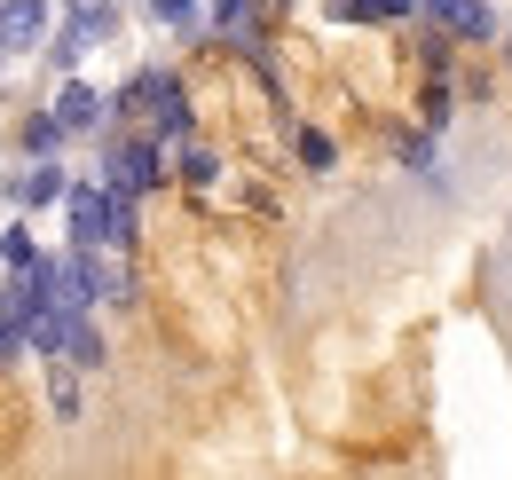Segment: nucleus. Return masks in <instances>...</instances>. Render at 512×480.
<instances>
[{"label":"nucleus","instance_id":"obj_15","mask_svg":"<svg viewBox=\"0 0 512 480\" xmlns=\"http://www.w3.org/2000/svg\"><path fill=\"white\" fill-rule=\"evenodd\" d=\"M111 244H134V189H111Z\"/></svg>","mask_w":512,"mask_h":480},{"label":"nucleus","instance_id":"obj_3","mask_svg":"<svg viewBox=\"0 0 512 480\" xmlns=\"http://www.w3.org/2000/svg\"><path fill=\"white\" fill-rule=\"evenodd\" d=\"M64 189H71V181H64L56 158H32L24 174H8V205H16V213H40V205H56Z\"/></svg>","mask_w":512,"mask_h":480},{"label":"nucleus","instance_id":"obj_19","mask_svg":"<svg viewBox=\"0 0 512 480\" xmlns=\"http://www.w3.org/2000/svg\"><path fill=\"white\" fill-rule=\"evenodd\" d=\"M71 16H119V0H71Z\"/></svg>","mask_w":512,"mask_h":480},{"label":"nucleus","instance_id":"obj_12","mask_svg":"<svg viewBox=\"0 0 512 480\" xmlns=\"http://www.w3.org/2000/svg\"><path fill=\"white\" fill-rule=\"evenodd\" d=\"M300 166H308V174H331V166H339V150L323 142L316 126H300Z\"/></svg>","mask_w":512,"mask_h":480},{"label":"nucleus","instance_id":"obj_11","mask_svg":"<svg viewBox=\"0 0 512 480\" xmlns=\"http://www.w3.org/2000/svg\"><path fill=\"white\" fill-rule=\"evenodd\" d=\"M71 362H79V370L103 362V331H95V315H71Z\"/></svg>","mask_w":512,"mask_h":480},{"label":"nucleus","instance_id":"obj_14","mask_svg":"<svg viewBox=\"0 0 512 480\" xmlns=\"http://www.w3.org/2000/svg\"><path fill=\"white\" fill-rule=\"evenodd\" d=\"M182 174H190L197 189H213V181H221V158H213V150H197V142H182Z\"/></svg>","mask_w":512,"mask_h":480},{"label":"nucleus","instance_id":"obj_7","mask_svg":"<svg viewBox=\"0 0 512 480\" xmlns=\"http://www.w3.org/2000/svg\"><path fill=\"white\" fill-rule=\"evenodd\" d=\"M426 8L442 16V24L457 32V40H489V32H497V16H489L481 0H426Z\"/></svg>","mask_w":512,"mask_h":480},{"label":"nucleus","instance_id":"obj_1","mask_svg":"<svg viewBox=\"0 0 512 480\" xmlns=\"http://www.w3.org/2000/svg\"><path fill=\"white\" fill-rule=\"evenodd\" d=\"M103 174H111V189H158L166 181V150L150 142V134H134V142H111V158H103Z\"/></svg>","mask_w":512,"mask_h":480},{"label":"nucleus","instance_id":"obj_4","mask_svg":"<svg viewBox=\"0 0 512 480\" xmlns=\"http://www.w3.org/2000/svg\"><path fill=\"white\" fill-rule=\"evenodd\" d=\"M40 40H48V0H0V48L32 56Z\"/></svg>","mask_w":512,"mask_h":480},{"label":"nucleus","instance_id":"obj_5","mask_svg":"<svg viewBox=\"0 0 512 480\" xmlns=\"http://www.w3.org/2000/svg\"><path fill=\"white\" fill-rule=\"evenodd\" d=\"M79 276H87L95 300H134L127 268H119V244H79Z\"/></svg>","mask_w":512,"mask_h":480},{"label":"nucleus","instance_id":"obj_6","mask_svg":"<svg viewBox=\"0 0 512 480\" xmlns=\"http://www.w3.org/2000/svg\"><path fill=\"white\" fill-rule=\"evenodd\" d=\"M103 111H111V103H103V95H95L87 79H71L64 95H56V119H64L71 134H95V126H103Z\"/></svg>","mask_w":512,"mask_h":480},{"label":"nucleus","instance_id":"obj_10","mask_svg":"<svg viewBox=\"0 0 512 480\" xmlns=\"http://www.w3.org/2000/svg\"><path fill=\"white\" fill-rule=\"evenodd\" d=\"M0 260H8L16 276H24V268H48V252L32 244V229H8V237H0Z\"/></svg>","mask_w":512,"mask_h":480},{"label":"nucleus","instance_id":"obj_17","mask_svg":"<svg viewBox=\"0 0 512 480\" xmlns=\"http://www.w3.org/2000/svg\"><path fill=\"white\" fill-rule=\"evenodd\" d=\"M442 119H449V87L434 79V87H426V126H442Z\"/></svg>","mask_w":512,"mask_h":480},{"label":"nucleus","instance_id":"obj_9","mask_svg":"<svg viewBox=\"0 0 512 480\" xmlns=\"http://www.w3.org/2000/svg\"><path fill=\"white\" fill-rule=\"evenodd\" d=\"M64 134H71V126L56 119V111H48V119H24V158H56V150H64Z\"/></svg>","mask_w":512,"mask_h":480},{"label":"nucleus","instance_id":"obj_18","mask_svg":"<svg viewBox=\"0 0 512 480\" xmlns=\"http://www.w3.org/2000/svg\"><path fill=\"white\" fill-rule=\"evenodd\" d=\"M213 24H229V32H245V0H213Z\"/></svg>","mask_w":512,"mask_h":480},{"label":"nucleus","instance_id":"obj_16","mask_svg":"<svg viewBox=\"0 0 512 480\" xmlns=\"http://www.w3.org/2000/svg\"><path fill=\"white\" fill-rule=\"evenodd\" d=\"M150 16H158V24H190L197 0H150Z\"/></svg>","mask_w":512,"mask_h":480},{"label":"nucleus","instance_id":"obj_2","mask_svg":"<svg viewBox=\"0 0 512 480\" xmlns=\"http://www.w3.org/2000/svg\"><path fill=\"white\" fill-rule=\"evenodd\" d=\"M64 213H71V244H111V181H71Z\"/></svg>","mask_w":512,"mask_h":480},{"label":"nucleus","instance_id":"obj_13","mask_svg":"<svg viewBox=\"0 0 512 480\" xmlns=\"http://www.w3.org/2000/svg\"><path fill=\"white\" fill-rule=\"evenodd\" d=\"M56 418H79V362H56Z\"/></svg>","mask_w":512,"mask_h":480},{"label":"nucleus","instance_id":"obj_8","mask_svg":"<svg viewBox=\"0 0 512 480\" xmlns=\"http://www.w3.org/2000/svg\"><path fill=\"white\" fill-rule=\"evenodd\" d=\"M410 8H426V0H331L339 24H379V16H410Z\"/></svg>","mask_w":512,"mask_h":480}]
</instances>
